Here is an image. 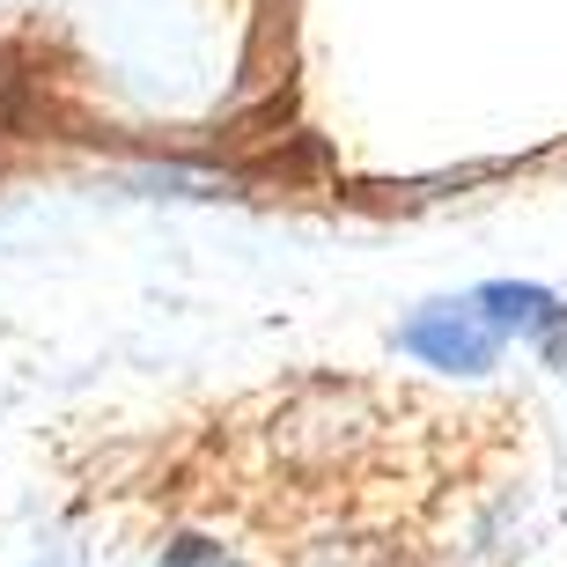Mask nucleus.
Masks as SVG:
<instances>
[{
    "label": "nucleus",
    "instance_id": "obj_2",
    "mask_svg": "<svg viewBox=\"0 0 567 567\" xmlns=\"http://www.w3.org/2000/svg\"><path fill=\"white\" fill-rule=\"evenodd\" d=\"M472 310H480L494 332H530L553 361H567V310L553 302L546 288H524V280H494V288H480V302H472Z\"/></svg>",
    "mask_w": 567,
    "mask_h": 567
},
{
    "label": "nucleus",
    "instance_id": "obj_1",
    "mask_svg": "<svg viewBox=\"0 0 567 567\" xmlns=\"http://www.w3.org/2000/svg\"><path fill=\"white\" fill-rule=\"evenodd\" d=\"M399 339H405V354L435 361V369H457V377H486L494 354H502V332H494L472 302H435V310H421Z\"/></svg>",
    "mask_w": 567,
    "mask_h": 567
}]
</instances>
